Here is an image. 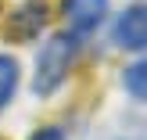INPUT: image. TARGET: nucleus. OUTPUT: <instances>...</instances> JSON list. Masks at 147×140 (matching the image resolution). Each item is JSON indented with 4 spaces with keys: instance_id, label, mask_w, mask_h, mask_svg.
I'll list each match as a JSON object with an SVG mask.
<instances>
[{
    "instance_id": "obj_1",
    "label": "nucleus",
    "mask_w": 147,
    "mask_h": 140,
    "mask_svg": "<svg viewBox=\"0 0 147 140\" xmlns=\"http://www.w3.org/2000/svg\"><path fill=\"white\" fill-rule=\"evenodd\" d=\"M72 65H76V36L57 32L36 54V72H32V93L36 97H50L61 90V83L68 79Z\"/></svg>"
},
{
    "instance_id": "obj_2",
    "label": "nucleus",
    "mask_w": 147,
    "mask_h": 140,
    "mask_svg": "<svg viewBox=\"0 0 147 140\" xmlns=\"http://www.w3.org/2000/svg\"><path fill=\"white\" fill-rule=\"evenodd\" d=\"M111 40L119 50H147V4H136V7H126V11L115 18V29H111Z\"/></svg>"
},
{
    "instance_id": "obj_3",
    "label": "nucleus",
    "mask_w": 147,
    "mask_h": 140,
    "mask_svg": "<svg viewBox=\"0 0 147 140\" xmlns=\"http://www.w3.org/2000/svg\"><path fill=\"white\" fill-rule=\"evenodd\" d=\"M108 14V0H65V25L72 36H93Z\"/></svg>"
},
{
    "instance_id": "obj_4",
    "label": "nucleus",
    "mask_w": 147,
    "mask_h": 140,
    "mask_svg": "<svg viewBox=\"0 0 147 140\" xmlns=\"http://www.w3.org/2000/svg\"><path fill=\"white\" fill-rule=\"evenodd\" d=\"M43 4H25L18 14H11V25H7V32L11 36H18V40H29V36L36 32V29L43 25Z\"/></svg>"
},
{
    "instance_id": "obj_5",
    "label": "nucleus",
    "mask_w": 147,
    "mask_h": 140,
    "mask_svg": "<svg viewBox=\"0 0 147 140\" xmlns=\"http://www.w3.org/2000/svg\"><path fill=\"white\" fill-rule=\"evenodd\" d=\"M18 61L11 54H0V112L14 101V90H18Z\"/></svg>"
},
{
    "instance_id": "obj_6",
    "label": "nucleus",
    "mask_w": 147,
    "mask_h": 140,
    "mask_svg": "<svg viewBox=\"0 0 147 140\" xmlns=\"http://www.w3.org/2000/svg\"><path fill=\"white\" fill-rule=\"evenodd\" d=\"M122 86H126L129 97H136L140 104H147V57L133 61L126 72H122Z\"/></svg>"
},
{
    "instance_id": "obj_7",
    "label": "nucleus",
    "mask_w": 147,
    "mask_h": 140,
    "mask_svg": "<svg viewBox=\"0 0 147 140\" xmlns=\"http://www.w3.org/2000/svg\"><path fill=\"white\" fill-rule=\"evenodd\" d=\"M29 140H65V133L57 126H47V129H40V133H32Z\"/></svg>"
}]
</instances>
